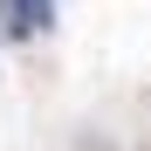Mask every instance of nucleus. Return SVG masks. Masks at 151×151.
<instances>
[{"mask_svg":"<svg viewBox=\"0 0 151 151\" xmlns=\"http://www.w3.org/2000/svg\"><path fill=\"white\" fill-rule=\"evenodd\" d=\"M55 28V0H0V35L7 41H35Z\"/></svg>","mask_w":151,"mask_h":151,"instance_id":"1","label":"nucleus"}]
</instances>
